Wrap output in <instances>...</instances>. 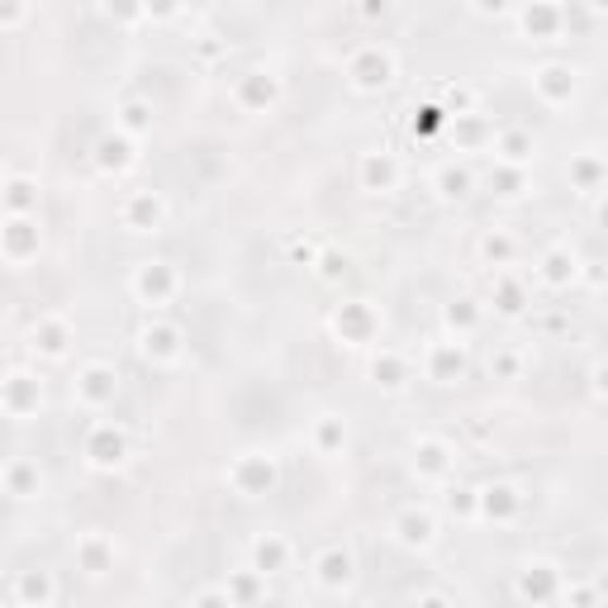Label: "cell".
Here are the masks:
<instances>
[{
  "mask_svg": "<svg viewBox=\"0 0 608 608\" xmlns=\"http://www.w3.org/2000/svg\"><path fill=\"white\" fill-rule=\"evenodd\" d=\"M395 53L385 44H361L352 58H347V82H352V90H361V96H376V90H385L395 82Z\"/></svg>",
  "mask_w": 608,
  "mask_h": 608,
  "instance_id": "1",
  "label": "cell"
},
{
  "mask_svg": "<svg viewBox=\"0 0 608 608\" xmlns=\"http://www.w3.org/2000/svg\"><path fill=\"white\" fill-rule=\"evenodd\" d=\"M276 457H266V451H243V457H233L228 466V489L238 499H266L271 489H276Z\"/></svg>",
  "mask_w": 608,
  "mask_h": 608,
  "instance_id": "2",
  "label": "cell"
},
{
  "mask_svg": "<svg viewBox=\"0 0 608 608\" xmlns=\"http://www.w3.org/2000/svg\"><path fill=\"white\" fill-rule=\"evenodd\" d=\"M82 457H86L90 471H120V466L128 461V433L120 429V423H110V419H96L86 429Z\"/></svg>",
  "mask_w": 608,
  "mask_h": 608,
  "instance_id": "3",
  "label": "cell"
},
{
  "mask_svg": "<svg viewBox=\"0 0 608 608\" xmlns=\"http://www.w3.org/2000/svg\"><path fill=\"white\" fill-rule=\"evenodd\" d=\"M38 248H44V224H38V214H5V224H0V257H5L10 266H29Z\"/></svg>",
  "mask_w": 608,
  "mask_h": 608,
  "instance_id": "4",
  "label": "cell"
},
{
  "mask_svg": "<svg viewBox=\"0 0 608 608\" xmlns=\"http://www.w3.org/2000/svg\"><path fill=\"white\" fill-rule=\"evenodd\" d=\"M309 580H314L323 594L352 590V580H357V556L347 551L343 542H328V547H319L314 561H309Z\"/></svg>",
  "mask_w": 608,
  "mask_h": 608,
  "instance_id": "5",
  "label": "cell"
},
{
  "mask_svg": "<svg viewBox=\"0 0 608 608\" xmlns=\"http://www.w3.org/2000/svg\"><path fill=\"white\" fill-rule=\"evenodd\" d=\"M76 405L86 413H100L114 405V395H120V371L110 367V361H86L82 371H76V385H72Z\"/></svg>",
  "mask_w": 608,
  "mask_h": 608,
  "instance_id": "6",
  "label": "cell"
},
{
  "mask_svg": "<svg viewBox=\"0 0 608 608\" xmlns=\"http://www.w3.org/2000/svg\"><path fill=\"white\" fill-rule=\"evenodd\" d=\"M561 585H566L561 566L547 561V556H537V561H523L513 594H519L523 604H561Z\"/></svg>",
  "mask_w": 608,
  "mask_h": 608,
  "instance_id": "7",
  "label": "cell"
},
{
  "mask_svg": "<svg viewBox=\"0 0 608 608\" xmlns=\"http://www.w3.org/2000/svg\"><path fill=\"white\" fill-rule=\"evenodd\" d=\"M128 290H134L148 309H162V305L176 300L181 276H176L172 262H138V266H134V281H128Z\"/></svg>",
  "mask_w": 608,
  "mask_h": 608,
  "instance_id": "8",
  "label": "cell"
},
{
  "mask_svg": "<svg viewBox=\"0 0 608 608\" xmlns=\"http://www.w3.org/2000/svg\"><path fill=\"white\" fill-rule=\"evenodd\" d=\"M390 542L405 551H433L437 547V519L429 509H419V504H409V509H399L390 519Z\"/></svg>",
  "mask_w": 608,
  "mask_h": 608,
  "instance_id": "9",
  "label": "cell"
},
{
  "mask_svg": "<svg viewBox=\"0 0 608 608\" xmlns=\"http://www.w3.org/2000/svg\"><path fill=\"white\" fill-rule=\"evenodd\" d=\"M38 405H44V381L34 371H5V381H0V413L34 419Z\"/></svg>",
  "mask_w": 608,
  "mask_h": 608,
  "instance_id": "10",
  "label": "cell"
},
{
  "mask_svg": "<svg viewBox=\"0 0 608 608\" xmlns=\"http://www.w3.org/2000/svg\"><path fill=\"white\" fill-rule=\"evenodd\" d=\"M528 495L513 481H489L475 489V519H489V523H513L523 513Z\"/></svg>",
  "mask_w": 608,
  "mask_h": 608,
  "instance_id": "11",
  "label": "cell"
},
{
  "mask_svg": "<svg viewBox=\"0 0 608 608\" xmlns=\"http://www.w3.org/2000/svg\"><path fill=\"white\" fill-rule=\"evenodd\" d=\"M423 376L433 385H457L466 381V343L461 338H437L429 343V352H423Z\"/></svg>",
  "mask_w": 608,
  "mask_h": 608,
  "instance_id": "12",
  "label": "cell"
},
{
  "mask_svg": "<svg viewBox=\"0 0 608 608\" xmlns=\"http://www.w3.org/2000/svg\"><path fill=\"white\" fill-rule=\"evenodd\" d=\"M376 328H381V314L367 300H347L333 309V333H338L347 347H367L376 338Z\"/></svg>",
  "mask_w": 608,
  "mask_h": 608,
  "instance_id": "13",
  "label": "cell"
},
{
  "mask_svg": "<svg viewBox=\"0 0 608 608\" xmlns=\"http://www.w3.org/2000/svg\"><path fill=\"white\" fill-rule=\"evenodd\" d=\"M451 471H457V451H451L447 437H419L413 443V475L419 481L443 485V481H451Z\"/></svg>",
  "mask_w": 608,
  "mask_h": 608,
  "instance_id": "14",
  "label": "cell"
},
{
  "mask_svg": "<svg viewBox=\"0 0 608 608\" xmlns=\"http://www.w3.org/2000/svg\"><path fill=\"white\" fill-rule=\"evenodd\" d=\"M357 181L367 196H390V190H399V181H405V166H399L395 152H361Z\"/></svg>",
  "mask_w": 608,
  "mask_h": 608,
  "instance_id": "15",
  "label": "cell"
},
{
  "mask_svg": "<svg viewBox=\"0 0 608 608\" xmlns=\"http://www.w3.org/2000/svg\"><path fill=\"white\" fill-rule=\"evenodd\" d=\"M575 86H580V72H575V67H566V62H547V67H537V72H533L537 100H542V106H551V110L571 106V100H575Z\"/></svg>",
  "mask_w": 608,
  "mask_h": 608,
  "instance_id": "16",
  "label": "cell"
},
{
  "mask_svg": "<svg viewBox=\"0 0 608 608\" xmlns=\"http://www.w3.org/2000/svg\"><path fill=\"white\" fill-rule=\"evenodd\" d=\"M120 219L128 233H158L166 224V200L158 190H134V196H124Z\"/></svg>",
  "mask_w": 608,
  "mask_h": 608,
  "instance_id": "17",
  "label": "cell"
},
{
  "mask_svg": "<svg viewBox=\"0 0 608 608\" xmlns=\"http://www.w3.org/2000/svg\"><path fill=\"white\" fill-rule=\"evenodd\" d=\"M114 556H120V547H114L110 533H82V537H76V571L90 575V580L110 575L114 571Z\"/></svg>",
  "mask_w": 608,
  "mask_h": 608,
  "instance_id": "18",
  "label": "cell"
},
{
  "mask_svg": "<svg viewBox=\"0 0 608 608\" xmlns=\"http://www.w3.org/2000/svg\"><path fill=\"white\" fill-rule=\"evenodd\" d=\"M67 343H72V323L62 314H44L29 328V347H34V357H44V361H62L67 357Z\"/></svg>",
  "mask_w": 608,
  "mask_h": 608,
  "instance_id": "19",
  "label": "cell"
},
{
  "mask_svg": "<svg viewBox=\"0 0 608 608\" xmlns=\"http://www.w3.org/2000/svg\"><path fill=\"white\" fill-rule=\"evenodd\" d=\"M0 489H5L10 499H38L44 495V471H38V461L10 457L5 466H0Z\"/></svg>",
  "mask_w": 608,
  "mask_h": 608,
  "instance_id": "20",
  "label": "cell"
},
{
  "mask_svg": "<svg viewBox=\"0 0 608 608\" xmlns=\"http://www.w3.org/2000/svg\"><path fill=\"white\" fill-rule=\"evenodd\" d=\"M519 24H523V38H533V44H556V34H561V5L556 0H528Z\"/></svg>",
  "mask_w": 608,
  "mask_h": 608,
  "instance_id": "21",
  "label": "cell"
},
{
  "mask_svg": "<svg viewBox=\"0 0 608 608\" xmlns=\"http://www.w3.org/2000/svg\"><path fill=\"white\" fill-rule=\"evenodd\" d=\"M233 96H238V106L248 114H266V110H276V100H281V82L271 72H248Z\"/></svg>",
  "mask_w": 608,
  "mask_h": 608,
  "instance_id": "22",
  "label": "cell"
},
{
  "mask_svg": "<svg viewBox=\"0 0 608 608\" xmlns=\"http://www.w3.org/2000/svg\"><path fill=\"white\" fill-rule=\"evenodd\" d=\"M575 276H580V257H575L571 248H547V252H542L537 281H542L547 290H571Z\"/></svg>",
  "mask_w": 608,
  "mask_h": 608,
  "instance_id": "23",
  "label": "cell"
},
{
  "mask_svg": "<svg viewBox=\"0 0 608 608\" xmlns=\"http://www.w3.org/2000/svg\"><path fill=\"white\" fill-rule=\"evenodd\" d=\"M134 148H138V138L120 134V128L100 138V144H96V166H100V176H120V172H128V166L138 162Z\"/></svg>",
  "mask_w": 608,
  "mask_h": 608,
  "instance_id": "24",
  "label": "cell"
},
{
  "mask_svg": "<svg viewBox=\"0 0 608 608\" xmlns=\"http://www.w3.org/2000/svg\"><path fill=\"white\" fill-rule=\"evenodd\" d=\"M138 352H144L148 361H158V367H166V361L181 357V328L176 323H148L144 333H138Z\"/></svg>",
  "mask_w": 608,
  "mask_h": 608,
  "instance_id": "25",
  "label": "cell"
},
{
  "mask_svg": "<svg viewBox=\"0 0 608 608\" xmlns=\"http://www.w3.org/2000/svg\"><path fill=\"white\" fill-rule=\"evenodd\" d=\"M252 571H262V575H281V571H290V542L281 537V533H262V537H252Z\"/></svg>",
  "mask_w": 608,
  "mask_h": 608,
  "instance_id": "26",
  "label": "cell"
},
{
  "mask_svg": "<svg viewBox=\"0 0 608 608\" xmlns=\"http://www.w3.org/2000/svg\"><path fill=\"white\" fill-rule=\"evenodd\" d=\"M537 158V138L528 128H499L495 134V162L499 166H528Z\"/></svg>",
  "mask_w": 608,
  "mask_h": 608,
  "instance_id": "27",
  "label": "cell"
},
{
  "mask_svg": "<svg viewBox=\"0 0 608 608\" xmlns=\"http://www.w3.org/2000/svg\"><path fill=\"white\" fill-rule=\"evenodd\" d=\"M309 447H314L319 457H343L347 451V419L343 413H319L314 429H309Z\"/></svg>",
  "mask_w": 608,
  "mask_h": 608,
  "instance_id": "28",
  "label": "cell"
},
{
  "mask_svg": "<svg viewBox=\"0 0 608 608\" xmlns=\"http://www.w3.org/2000/svg\"><path fill=\"white\" fill-rule=\"evenodd\" d=\"M371 385H381V390H405L409 385V361L395 352V347H381V352H371Z\"/></svg>",
  "mask_w": 608,
  "mask_h": 608,
  "instance_id": "29",
  "label": "cell"
},
{
  "mask_svg": "<svg viewBox=\"0 0 608 608\" xmlns=\"http://www.w3.org/2000/svg\"><path fill=\"white\" fill-rule=\"evenodd\" d=\"M0 204H5V214H38V181L34 176L0 181Z\"/></svg>",
  "mask_w": 608,
  "mask_h": 608,
  "instance_id": "30",
  "label": "cell"
},
{
  "mask_svg": "<svg viewBox=\"0 0 608 608\" xmlns=\"http://www.w3.org/2000/svg\"><path fill=\"white\" fill-rule=\"evenodd\" d=\"M15 604H58V580H53V571H20V580H15Z\"/></svg>",
  "mask_w": 608,
  "mask_h": 608,
  "instance_id": "31",
  "label": "cell"
},
{
  "mask_svg": "<svg viewBox=\"0 0 608 608\" xmlns=\"http://www.w3.org/2000/svg\"><path fill=\"white\" fill-rule=\"evenodd\" d=\"M523 305H528V286L513 276L509 266H499V276H495V309L513 319V314H523Z\"/></svg>",
  "mask_w": 608,
  "mask_h": 608,
  "instance_id": "32",
  "label": "cell"
},
{
  "mask_svg": "<svg viewBox=\"0 0 608 608\" xmlns=\"http://www.w3.org/2000/svg\"><path fill=\"white\" fill-rule=\"evenodd\" d=\"M224 599L228 604H257V599H266V575L262 571H233L228 575V585H224Z\"/></svg>",
  "mask_w": 608,
  "mask_h": 608,
  "instance_id": "33",
  "label": "cell"
},
{
  "mask_svg": "<svg viewBox=\"0 0 608 608\" xmlns=\"http://www.w3.org/2000/svg\"><path fill=\"white\" fill-rule=\"evenodd\" d=\"M433 186H437V196H443V200H466V196H471V172L457 166V162H447V166H437Z\"/></svg>",
  "mask_w": 608,
  "mask_h": 608,
  "instance_id": "34",
  "label": "cell"
},
{
  "mask_svg": "<svg viewBox=\"0 0 608 608\" xmlns=\"http://www.w3.org/2000/svg\"><path fill=\"white\" fill-rule=\"evenodd\" d=\"M513 252H519V243H513L504 228H489L485 238H481V262H485V266H509Z\"/></svg>",
  "mask_w": 608,
  "mask_h": 608,
  "instance_id": "35",
  "label": "cell"
},
{
  "mask_svg": "<svg viewBox=\"0 0 608 608\" xmlns=\"http://www.w3.org/2000/svg\"><path fill=\"white\" fill-rule=\"evenodd\" d=\"M120 134H128V138L152 134V106L148 100H124L120 106Z\"/></svg>",
  "mask_w": 608,
  "mask_h": 608,
  "instance_id": "36",
  "label": "cell"
},
{
  "mask_svg": "<svg viewBox=\"0 0 608 608\" xmlns=\"http://www.w3.org/2000/svg\"><path fill=\"white\" fill-rule=\"evenodd\" d=\"M571 181L585 196H594V190L604 186V162H599V152H580V158H571Z\"/></svg>",
  "mask_w": 608,
  "mask_h": 608,
  "instance_id": "37",
  "label": "cell"
},
{
  "mask_svg": "<svg viewBox=\"0 0 608 608\" xmlns=\"http://www.w3.org/2000/svg\"><path fill=\"white\" fill-rule=\"evenodd\" d=\"M443 319H447V328L457 333V338H466V333H475V323H481V305H475V300H457V305L443 309Z\"/></svg>",
  "mask_w": 608,
  "mask_h": 608,
  "instance_id": "38",
  "label": "cell"
},
{
  "mask_svg": "<svg viewBox=\"0 0 608 608\" xmlns=\"http://www.w3.org/2000/svg\"><path fill=\"white\" fill-rule=\"evenodd\" d=\"M447 513L461 519V523H471L475 519V485H451L447 489Z\"/></svg>",
  "mask_w": 608,
  "mask_h": 608,
  "instance_id": "39",
  "label": "cell"
},
{
  "mask_svg": "<svg viewBox=\"0 0 608 608\" xmlns=\"http://www.w3.org/2000/svg\"><path fill=\"white\" fill-rule=\"evenodd\" d=\"M489 376H499V381H519V376H523V357H519V352H509V347H499V352L489 357Z\"/></svg>",
  "mask_w": 608,
  "mask_h": 608,
  "instance_id": "40",
  "label": "cell"
},
{
  "mask_svg": "<svg viewBox=\"0 0 608 608\" xmlns=\"http://www.w3.org/2000/svg\"><path fill=\"white\" fill-rule=\"evenodd\" d=\"M499 186V196H519L523 190V166H495V176H489Z\"/></svg>",
  "mask_w": 608,
  "mask_h": 608,
  "instance_id": "41",
  "label": "cell"
},
{
  "mask_svg": "<svg viewBox=\"0 0 608 608\" xmlns=\"http://www.w3.org/2000/svg\"><path fill=\"white\" fill-rule=\"evenodd\" d=\"M561 604H575V608L599 604V585H561Z\"/></svg>",
  "mask_w": 608,
  "mask_h": 608,
  "instance_id": "42",
  "label": "cell"
},
{
  "mask_svg": "<svg viewBox=\"0 0 608 608\" xmlns=\"http://www.w3.org/2000/svg\"><path fill=\"white\" fill-rule=\"evenodd\" d=\"M29 15V0H0V29H15Z\"/></svg>",
  "mask_w": 608,
  "mask_h": 608,
  "instance_id": "43",
  "label": "cell"
},
{
  "mask_svg": "<svg viewBox=\"0 0 608 608\" xmlns=\"http://www.w3.org/2000/svg\"><path fill=\"white\" fill-rule=\"evenodd\" d=\"M319 252H323L319 243H305V238H295V243H290V262H300V266H314V262H319Z\"/></svg>",
  "mask_w": 608,
  "mask_h": 608,
  "instance_id": "44",
  "label": "cell"
},
{
  "mask_svg": "<svg viewBox=\"0 0 608 608\" xmlns=\"http://www.w3.org/2000/svg\"><path fill=\"white\" fill-rule=\"evenodd\" d=\"M471 5H475V15L499 20V15H509V10H513V0H471Z\"/></svg>",
  "mask_w": 608,
  "mask_h": 608,
  "instance_id": "45",
  "label": "cell"
},
{
  "mask_svg": "<svg viewBox=\"0 0 608 608\" xmlns=\"http://www.w3.org/2000/svg\"><path fill=\"white\" fill-rule=\"evenodd\" d=\"M181 10V0H144V15H152V20H172Z\"/></svg>",
  "mask_w": 608,
  "mask_h": 608,
  "instance_id": "46",
  "label": "cell"
},
{
  "mask_svg": "<svg viewBox=\"0 0 608 608\" xmlns=\"http://www.w3.org/2000/svg\"><path fill=\"white\" fill-rule=\"evenodd\" d=\"M181 5H186V10H210L214 0H181Z\"/></svg>",
  "mask_w": 608,
  "mask_h": 608,
  "instance_id": "47",
  "label": "cell"
},
{
  "mask_svg": "<svg viewBox=\"0 0 608 608\" xmlns=\"http://www.w3.org/2000/svg\"><path fill=\"white\" fill-rule=\"evenodd\" d=\"M604 5H608V0H590V10H594V15H604Z\"/></svg>",
  "mask_w": 608,
  "mask_h": 608,
  "instance_id": "48",
  "label": "cell"
}]
</instances>
